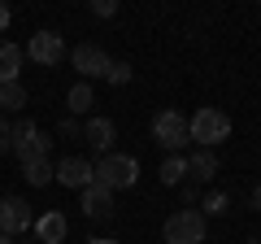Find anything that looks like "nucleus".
Here are the masks:
<instances>
[{
    "label": "nucleus",
    "instance_id": "obj_1",
    "mask_svg": "<svg viewBox=\"0 0 261 244\" xmlns=\"http://www.w3.org/2000/svg\"><path fill=\"white\" fill-rule=\"evenodd\" d=\"M187 135H192L196 149H218L222 140H231V118H226V109H218V105H200V109L187 118Z\"/></svg>",
    "mask_w": 261,
    "mask_h": 244
},
{
    "label": "nucleus",
    "instance_id": "obj_2",
    "mask_svg": "<svg viewBox=\"0 0 261 244\" xmlns=\"http://www.w3.org/2000/svg\"><path fill=\"white\" fill-rule=\"evenodd\" d=\"M161 235H166V244H205L209 218L200 209H174L166 218V227H161Z\"/></svg>",
    "mask_w": 261,
    "mask_h": 244
},
{
    "label": "nucleus",
    "instance_id": "obj_3",
    "mask_svg": "<svg viewBox=\"0 0 261 244\" xmlns=\"http://www.w3.org/2000/svg\"><path fill=\"white\" fill-rule=\"evenodd\" d=\"M135 179H140V161L130 157V153H109V157L96 161V183L109 188V192L135 188Z\"/></svg>",
    "mask_w": 261,
    "mask_h": 244
},
{
    "label": "nucleus",
    "instance_id": "obj_4",
    "mask_svg": "<svg viewBox=\"0 0 261 244\" xmlns=\"http://www.w3.org/2000/svg\"><path fill=\"white\" fill-rule=\"evenodd\" d=\"M13 153H18L22 166H35V161H48L53 140L39 131L35 122H13Z\"/></svg>",
    "mask_w": 261,
    "mask_h": 244
},
{
    "label": "nucleus",
    "instance_id": "obj_5",
    "mask_svg": "<svg viewBox=\"0 0 261 244\" xmlns=\"http://www.w3.org/2000/svg\"><path fill=\"white\" fill-rule=\"evenodd\" d=\"M152 140H157L166 153H183L187 144H192V135H187V118L178 109H161L157 118H152Z\"/></svg>",
    "mask_w": 261,
    "mask_h": 244
},
{
    "label": "nucleus",
    "instance_id": "obj_6",
    "mask_svg": "<svg viewBox=\"0 0 261 244\" xmlns=\"http://www.w3.org/2000/svg\"><path fill=\"white\" fill-rule=\"evenodd\" d=\"M70 66H74L83 79H105V75H109V66H113V57L105 53L100 44L87 39V44H74V48H70Z\"/></svg>",
    "mask_w": 261,
    "mask_h": 244
},
{
    "label": "nucleus",
    "instance_id": "obj_7",
    "mask_svg": "<svg viewBox=\"0 0 261 244\" xmlns=\"http://www.w3.org/2000/svg\"><path fill=\"white\" fill-rule=\"evenodd\" d=\"M27 57L35 61V66H61L65 39L57 35V31H35V35L27 39Z\"/></svg>",
    "mask_w": 261,
    "mask_h": 244
},
{
    "label": "nucleus",
    "instance_id": "obj_8",
    "mask_svg": "<svg viewBox=\"0 0 261 244\" xmlns=\"http://www.w3.org/2000/svg\"><path fill=\"white\" fill-rule=\"evenodd\" d=\"M57 179H61V188L83 192V188L96 183V166L87 157H61V161H57Z\"/></svg>",
    "mask_w": 261,
    "mask_h": 244
},
{
    "label": "nucleus",
    "instance_id": "obj_9",
    "mask_svg": "<svg viewBox=\"0 0 261 244\" xmlns=\"http://www.w3.org/2000/svg\"><path fill=\"white\" fill-rule=\"evenodd\" d=\"M31 227V205L22 197H0V235H22Z\"/></svg>",
    "mask_w": 261,
    "mask_h": 244
},
{
    "label": "nucleus",
    "instance_id": "obj_10",
    "mask_svg": "<svg viewBox=\"0 0 261 244\" xmlns=\"http://www.w3.org/2000/svg\"><path fill=\"white\" fill-rule=\"evenodd\" d=\"M83 140L92 144L100 157H109V153H113V140H118V127H113V118H105V113H92V118L83 122Z\"/></svg>",
    "mask_w": 261,
    "mask_h": 244
},
{
    "label": "nucleus",
    "instance_id": "obj_11",
    "mask_svg": "<svg viewBox=\"0 0 261 244\" xmlns=\"http://www.w3.org/2000/svg\"><path fill=\"white\" fill-rule=\"evenodd\" d=\"M79 209L87 218H113V192L100 188V183H92V188L79 192Z\"/></svg>",
    "mask_w": 261,
    "mask_h": 244
},
{
    "label": "nucleus",
    "instance_id": "obj_12",
    "mask_svg": "<svg viewBox=\"0 0 261 244\" xmlns=\"http://www.w3.org/2000/svg\"><path fill=\"white\" fill-rule=\"evenodd\" d=\"M218 170H222V161H218L214 149H196L187 157V179L192 183H209V179H218Z\"/></svg>",
    "mask_w": 261,
    "mask_h": 244
},
{
    "label": "nucleus",
    "instance_id": "obj_13",
    "mask_svg": "<svg viewBox=\"0 0 261 244\" xmlns=\"http://www.w3.org/2000/svg\"><path fill=\"white\" fill-rule=\"evenodd\" d=\"M35 235H39V244H61L70 235V223H65L61 209H48V214L35 218Z\"/></svg>",
    "mask_w": 261,
    "mask_h": 244
},
{
    "label": "nucleus",
    "instance_id": "obj_14",
    "mask_svg": "<svg viewBox=\"0 0 261 244\" xmlns=\"http://www.w3.org/2000/svg\"><path fill=\"white\" fill-rule=\"evenodd\" d=\"M22 61H27V53L18 44H9V39H0V83H18Z\"/></svg>",
    "mask_w": 261,
    "mask_h": 244
},
{
    "label": "nucleus",
    "instance_id": "obj_15",
    "mask_svg": "<svg viewBox=\"0 0 261 244\" xmlns=\"http://www.w3.org/2000/svg\"><path fill=\"white\" fill-rule=\"evenodd\" d=\"M157 175H161V183H166V188H178V183L187 179V157H183V153H166Z\"/></svg>",
    "mask_w": 261,
    "mask_h": 244
},
{
    "label": "nucleus",
    "instance_id": "obj_16",
    "mask_svg": "<svg viewBox=\"0 0 261 244\" xmlns=\"http://www.w3.org/2000/svg\"><path fill=\"white\" fill-rule=\"evenodd\" d=\"M92 105H96L92 83H74L70 92H65V109H70V118H79V113H92Z\"/></svg>",
    "mask_w": 261,
    "mask_h": 244
},
{
    "label": "nucleus",
    "instance_id": "obj_17",
    "mask_svg": "<svg viewBox=\"0 0 261 244\" xmlns=\"http://www.w3.org/2000/svg\"><path fill=\"white\" fill-rule=\"evenodd\" d=\"M5 109H27V87L22 83H0V113Z\"/></svg>",
    "mask_w": 261,
    "mask_h": 244
},
{
    "label": "nucleus",
    "instance_id": "obj_18",
    "mask_svg": "<svg viewBox=\"0 0 261 244\" xmlns=\"http://www.w3.org/2000/svg\"><path fill=\"white\" fill-rule=\"evenodd\" d=\"M22 175H27L31 188H48V183L57 179V166L53 161H35V166H22Z\"/></svg>",
    "mask_w": 261,
    "mask_h": 244
},
{
    "label": "nucleus",
    "instance_id": "obj_19",
    "mask_svg": "<svg viewBox=\"0 0 261 244\" xmlns=\"http://www.w3.org/2000/svg\"><path fill=\"white\" fill-rule=\"evenodd\" d=\"M200 214H205V218H222V214H231V197H226V192H209V197L200 201Z\"/></svg>",
    "mask_w": 261,
    "mask_h": 244
},
{
    "label": "nucleus",
    "instance_id": "obj_20",
    "mask_svg": "<svg viewBox=\"0 0 261 244\" xmlns=\"http://www.w3.org/2000/svg\"><path fill=\"white\" fill-rule=\"evenodd\" d=\"M130 79H135L130 61H113V66H109V75H105V83H113V87H126Z\"/></svg>",
    "mask_w": 261,
    "mask_h": 244
},
{
    "label": "nucleus",
    "instance_id": "obj_21",
    "mask_svg": "<svg viewBox=\"0 0 261 244\" xmlns=\"http://www.w3.org/2000/svg\"><path fill=\"white\" fill-rule=\"evenodd\" d=\"M57 131H61L65 140H74V135H83V122H79V118H61V127H57Z\"/></svg>",
    "mask_w": 261,
    "mask_h": 244
},
{
    "label": "nucleus",
    "instance_id": "obj_22",
    "mask_svg": "<svg viewBox=\"0 0 261 244\" xmlns=\"http://www.w3.org/2000/svg\"><path fill=\"white\" fill-rule=\"evenodd\" d=\"M92 13L96 18H113L118 13V0H92Z\"/></svg>",
    "mask_w": 261,
    "mask_h": 244
},
{
    "label": "nucleus",
    "instance_id": "obj_23",
    "mask_svg": "<svg viewBox=\"0 0 261 244\" xmlns=\"http://www.w3.org/2000/svg\"><path fill=\"white\" fill-rule=\"evenodd\" d=\"M0 153H13V122L0 118Z\"/></svg>",
    "mask_w": 261,
    "mask_h": 244
},
{
    "label": "nucleus",
    "instance_id": "obj_24",
    "mask_svg": "<svg viewBox=\"0 0 261 244\" xmlns=\"http://www.w3.org/2000/svg\"><path fill=\"white\" fill-rule=\"evenodd\" d=\"M196 197H200V192H196V183H187V188H183V205H196Z\"/></svg>",
    "mask_w": 261,
    "mask_h": 244
},
{
    "label": "nucleus",
    "instance_id": "obj_25",
    "mask_svg": "<svg viewBox=\"0 0 261 244\" xmlns=\"http://www.w3.org/2000/svg\"><path fill=\"white\" fill-rule=\"evenodd\" d=\"M9 18H13V13H9V5H5V0H0V31L9 27Z\"/></svg>",
    "mask_w": 261,
    "mask_h": 244
},
{
    "label": "nucleus",
    "instance_id": "obj_26",
    "mask_svg": "<svg viewBox=\"0 0 261 244\" xmlns=\"http://www.w3.org/2000/svg\"><path fill=\"white\" fill-rule=\"evenodd\" d=\"M252 209H257V214H261V183H257V188H252Z\"/></svg>",
    "mask_w": 261,
    "mask_h": 244
},
{
    "label": "nucleus",
    "instance_id": "obj_27",
    "mask_svg": "<svg viewBox=\"0 0 261 244\" xmlns=\"http://www.w3.org/2000/svg\"><path fill=\"white\" fill-rule=\"evenodd\" d=\"M0 244H13V235H0Z\"/></svg>",
    "mask_w": 261,
    "mask_h": 244
},
{
    "label": "nucleus",
    "instance_id": "obj_28",
    "mask_svg": "<svg viewBox=\"0 0 261 244\" xmlns=\"http://www.w3.org/2000/svg\"><path fill=\"white\" fill-rule=\"evenodd\" d=\"M248 244H261V235H252V240H248Z\"/></svg>",
    "mask_w": 261,
    "mask_h": 244
}]
</instances>
